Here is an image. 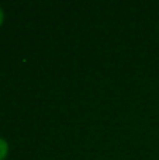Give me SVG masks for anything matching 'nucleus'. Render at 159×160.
I'll list each match as a JSON object with an SVG mask.
<instances>
[{
	"label": "nucleus",
	"instance_id": "obj_1",
	"mask_svg": "<svg viewBox=\"0 0 159 160\" xmlns=\"http://www.w3.org/2000/svg\"><path fill=\"white\" fill-rule=\"evenodd\" d=\"M8 153V143L3 138H0V160H4Z\"/></svg>",
	"mask_w": 159,
	"mask_h": 160
},
{
	"label": "nucleus",
	"instance_id": "obj_2",
	"mask_svg": "<svg viewBox=\"0 0 159 160\" xmlns=\"http://www.w3.org/2000/svg\"><path fill=\"white\" fill-rule=\"evenodd\" d=\"M3 21H4V13H3V8L0 7V25L3 24Z\"/></svg>",
	"mask_w": 159,
	"mask_h": 160
}]
</instances>
